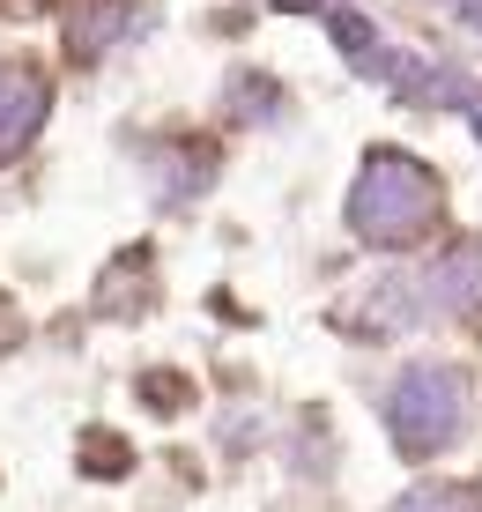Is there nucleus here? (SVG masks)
Instances as JSON below:
<instances>
[{
	"label": "nucleus",
	"instance_id": "nucleus-1",
	"mask_svg": "<svg viewBox=\"0 0 482 512\" xmlns=\"http://www.w3.org/2000/svg\"><path fill=\"white\" fill-rule=\"evenodd\" d=\"M349 216H356V231L364 238H379V245H408V238H423L438 223V179L416 164V156H371L364 164V179H356L349 193Z\"/></svg>",
	"mask_w": 482,
	"mask_h": 512
},
{
	"label": "nucleus",
	"instance_id": "nucleus-2",
	"mask_svg": "<svg viewBox=\"0 0 482 512\" xmlns=\"http://www.w3.org/2000/svg\"><path fill=\"white\" fill-rule=\"evenodd\" d=\"M460 372H438V364H423V372H408L394 386V401H386V423H394V438L408 453H438L445 438L460 431Z\"/></svg>",
	"mask_w": 482,
	"mask_h": 512
},
{
	"label": "nucleus",
	"instance_id": "nucleus-3",
	"mask_svg": "<svg viewBox=\"0 0 482 512\" xmlns=\"http://www.w3.org/2000/svg\"><path fill=\"white\" fill-rule=\"evenodd\" d=\"M45 119V82L30 67H0V156H15Z\"/></svg>",
	"mask_w": 482,
	"mask_h": 512
},
{
	"label": "nucleus",
	"instance_id": "nucleus-4",
	"mask_svg": "<svg viewBox=\"0 0 482 512\" xmlns=\"http://www.w3.org/2000/svg\"><path fill=\"white\" fill-rule=\"evenodd\" d=\"M431 297L438 305H482V245H453L431 268Z\"/></svg>",
	"mask_w": 482,
	"mask_h": 512
},
{
	"label": "nucleus",
	"instance_id": "nucleus-5",
	"mask_svg": "<svg viewBox=\"0 0 482 512\" xmlns=\"http://www.w3.org/2000/svg\"><path fill=\"white\" fill-rule=\"evenodd\" d=\"M401 512H475V505L460 498V490H423V498H408Z\"/></svg>",
	"mask_w": 482,
	"mask_h": 512
}]
</instances>
